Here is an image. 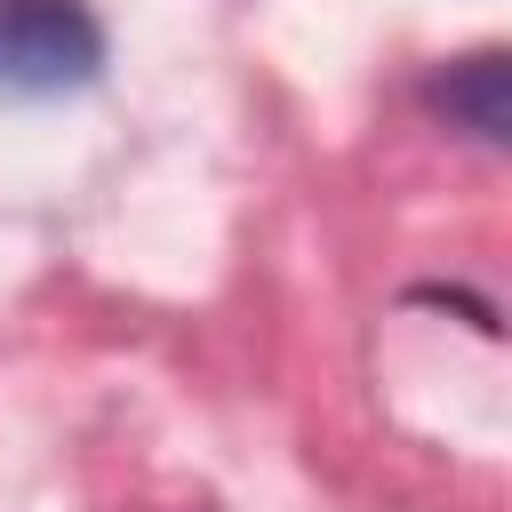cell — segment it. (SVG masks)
Listing matches in <instances>:
<instances>
[{
    "mask_svg": "<svg viewBox=\"0 0 512 512\" xmlns=\"http://www.w3.org/2000/svg\"><path fill=\"white\" fill-rule=\"evenodd\" d=\"M96 64H104V24L80 0H0V88L56 96L96 80Z\"/></svg>",
    "mask_w": 512,
    "mask_h": 512,
    "instance_id": "1",
    "label": "cell"
},
{
    "mask_svg": "<svg viewBox=\"0 0 512 512\" xmlns=\"http://www.w3.org/2000/svg\"><path fill=\"white\" fill-rule=\"evenodd\" d=\"M432 104H440L456 128H472L480 144H504V136H512V64H504L496 48H480V56L448 64V72L432 80Z\"/></svg>",
    "mask_w": 512,
    "mask_h": 512,
    "instance_id": "2",
    "label": "cell"
}]
</instances>
